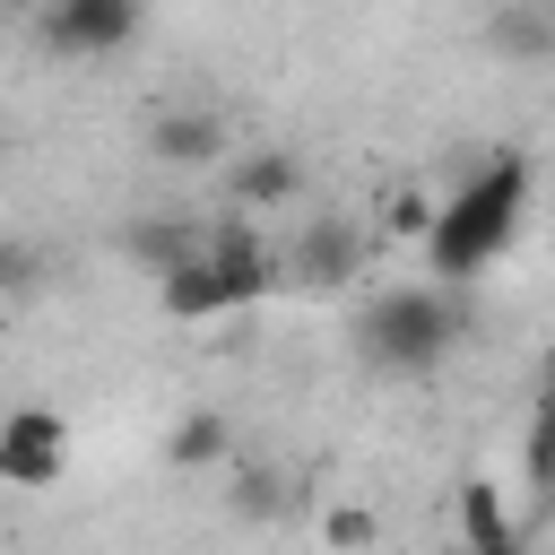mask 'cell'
Wrapping results in <instances>:
<instances>
[{"instance_id":"6da1fadb","label":"cell","mask_w":555,"mask_h":555,"mask_svg":"<svg viewBox=\"0 0 555 555\" xmlns=\"http://www.w3.org/2000/svg\"><path fill=\"white\" fill-rule=\"evenodd\" d=\"M520 208H529V156H520V147H494V156L434 208V234L416 243V251H425V278H442V286L486 278V269L512 251Z\"/></svg>"},{"instance_id":"7a4b0ae2","label":"cell","mask_w":555,"mask_h":555,"mask_svg":"<svg viewBox=\"0 0 555 555\" xmlns=\"http://www.w3.org/2000/svg\"><path fill=\"white\" fill-rule=\"evenodd\" d=\"M278 278H286V260H278V251L234 217V225H217V234H208V251H199V260H182V269H165V278H156V304H165L173 321H225V312L260 304Z\"/></svg>"},{"instance_id":"3957f363","label":"cell","mask_w":555,"mask_h":555,"mask_svg":"<svg viewBox=\"0 0 555 555\" xmlns=\"http://www.w3.org/2000/svg\"><path fill=\"white\" fill-rule=\"evenodd\" d=\"M460 330H468L460 295H451L442 278H416V286H390V295L364 304L356 356H364L373 373H434V364L460 347Z\"/></svg>"},{"instance_id":"277c9868","label":"cell","mask_w":555,"mask_h":555,"mask_svg":"<svg viewBox=\"0 0 555 555\" xmlns=\"http://www.w3.org/2000/svg\"><path fill=\"white\" fill-rule=\"evenodd\" d=\"M147 26V0H43V52L104 61Z\"/></svg>"},{"instance_id":"5b68a950","label":"cell","mask_w":555,"mask_h":555,"mask_svg":"<svg viewBox=\"0 0 555 555\" xmlns=\"http://www.w3.org/2000/svg\"><path fill=\"white\" fill-rule=\"evenodd\" d=\"M61 477H69V416L9 408L0 416V486H61Z\"/></svg>"},{"instance_id":"8992f818","label":"cell","mask_w":555,"mask_h":555,"mask_svg":"<svg viewBox=\"0 0 555 555\" xmlns=\"http://www.w3.org/2000/svg\"><path fill=\"white\" fill-rule=\"evenodd\" d=\"M364 269V234L347 225V217H304V234H295V251H286V278L295 286H347Z\"/></svg>"},{"instance_id":"52a82bcc","label":"cell","mask_w":555,"mask_h":555,"mask_svg":"<svg viewBox=\"0 0 555 555\" xmlns=\"http://www.w3.org/2000/svg\"><path fill=\"white\" fill-rule=\"evenodd\" d=\"M486 52L512 61V69L555 61V0H503V9L486 17Z\"/></svg>"},{"instance_id":"ba28073f","label":"cell","mask_w":555,"mask_h":555,"mask_svg":"<svg viewBox=\"0 0 555 555\" xmlns=\"http://www.w3.org/2000/svg\"><path fill=\"white\" fill-rule=\"evenodd\" d=\"M295 199H304V156L295 147L234 156V208H295Z\"/></svg>"},{"instance_id":"9c48e42d","label":"cell","mask_w":555,"mask_h":555,"mask_svg":"<svg viewBox=\"0 0 555 555\" xmlns=\"http://www.w3.org/2000/svg\"><path fill=\"white\" fill-rule=\"evenodd\" d=\"M147 147H156V165H225L234 156V139H225L217 113H165L147 130Z\"/></svg>"},{"instance_id":"30bf717a","label":"cell","mask_w":555,"mask_h":555,"mask_svg":"<svg viewBox=\"0 0 555 555\" xmlns=\"http://www.w3.org/2000/svg\"><path fill=\"white\" fill-rule=\"evenodd\" d=\"M460 538H468L477 555H512V546H520V520L503 512V486H486V477L460 486Z\"/></svg>"},{"instance_id":"8fae6325","label":"cell","mask_w":555,"mask_h":555,"mask_svg":"<svg viewBox=\"0 0 555 555\" xmlns=\"http://www.w3.org/2000/svg\"><path fill=\"white\" fill-rule=\"evenodd\" d=\"M199 251H208V225H191V217L130 225V260H139L147 278H165V269H182V260H199Z\"/></svg>"},{"instance_id":"7c38bea8","label":"cell","mask_w":555,"mask_h":555,"mask_svg":"<svg viewBox=\"0 0 555 555\" xmlns=\"http://www.w3.org/2000/svg\"><path fill=\"white\" fill-rule=\"evenodd\" d=\"M225 442H234V434H225V416H217V408H182V416H173V434H165V460H173V468H217V460H225Z\"/></svg>"},{"instance_id":"4fadbf2b","label":"cell","mask_w":555,"mask_h":555,"mask_svg":"<svg viewBox=\"0 0 555 555\" xmlns=\"http://www.w3.org/2000/svg\"><path fill=\"white\" fill-rule=\"evenodd\" d=\"M520 486H529V503L555 520V399H538V416H529V442H520Z\"/></svg>"},{"instance_id":"5bb4252c","label":"cell","mask_w":555,"mask_h":555,"mask_svg":"<svg viewBox=\"0 0 555 555\" xmlns=\"http://www.w3.org/2000/svg\"><path fill=\"white\" fill-rule=\"evenodd\" d=\"M434 208H442L434 191H390V199H382V234H390V243H425V234H434Z\"/></svg>"},{"instance_id":"9a60e30c","label":"cell","mask_w":555,"mask_h":555,"mask_svg":"<svg viewBox=\"0 0 555 555\" xmlns=\"http://www.w3.org/2000/svg\"><path fill=\"white\" fill-rule=\"evenodd\" d=\"M26 278H35V260H26V243H17V234H0V295H17Z\"/></svg>"},{"instance_id":"2e32d148","label":"cell","mask_w":555,"mask_h":555,"mask_svg":"<svg viewBox=\"0 0 555 555\" xmlns=\"http://www.w3.org/2000/svg\"><path fill=\"white\" fill-rule=\"evenodd\" d=\"M330 538H338V546H373V520H364V512H330Z\"/></svg>"},{"instance_id":"e0dca14e","label":"cell","mask_w":555,"mask_h":555,"mask_svg":"<svg viewBox=\"0 0 555 555\" xmlns=\"http://www.w3.org/2000/svg\"><path fill=\"white\" fill-rule=\"evenodd\" d=\"M538 399H555V356H546V390H538Z\"/></svg>"}]
</instances>
